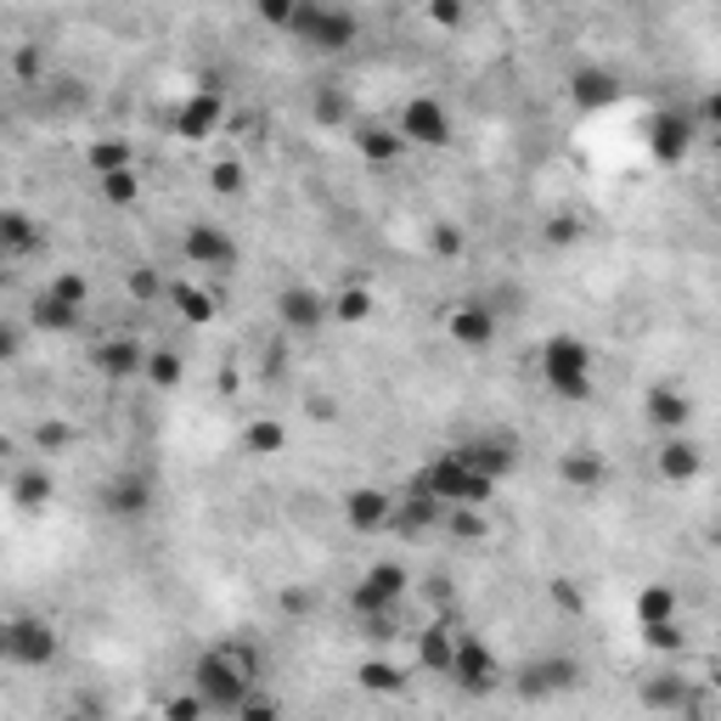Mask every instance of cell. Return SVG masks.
I'll return each mask as SVG.
<instances>
[{"instance_id":"44dd1931","label":"cell","mask_w":721,"mask_h":721,"mask_svg":"<svg viewBox=\"0 0 721 721\" xmlns=\"http://www.w3.org/2000/svg\"><path fill=\"white\" fill-rule=\"evenodd\" d=\"M654 468H659L665 485H688V479H699L704 457H699V446H693V440L665 435V440H659V451H654Z\"/></svg>"},{"instance_id":"1f68e13d","label":"cell","mask_w":721,"mask_h":721,"mask_svg":"<svg viewBox=\"0 0 721 721\" xmlns=\"http://www.w3.org/2000/svg\"><path fill=\"white\" fill-rule=\"evenodd\" d=\"M40 226L23 215V209H0V243H7V254H29V249H40Z\"/></svg>"},{"instance_id":"f5cc1de1","label":"cell","mask_w":721,"mask_h":721,"mask_svg":"<svg viewBox=\"0 0 721 721\" xmlns=\"http://www.w3.org/2000/svg\"><path fill=\"white\" fill-rule=\"evenodd\" d=\"M12 74H23V79L40 74V45H18V52H12Z\"/></svg>"},{"instance_id":"f907efd6","label":"cell","mask_w":721,"mask_h":721,"mask_svg":"<svg viewBox=\"0 0 721 721\" xmlns=\"http://www.w3.org/2000/svg\"><path fill=\"white\" fill-rule=\"evenodd\" d=\"M237 721H282V704L276 699H249L243 710H237Z\"/></svg>"},{"instance_id":"74e56055","label":"cell","mask_w":721,"mask_h":721,"mask_svg":"<svg viewBox=\"0 0 721 721\" xmlns=\"http://www.w3.org/2000/svg\"><path fill=\"white\" fill-rule=\"evenodd\" d=\"M446 531H451L457 542H485V531H491L485 507H451V513H446Z\"/></svg>"},{"instance_id":"11a10c76","label":"cell","mask_w":721,"mask_h":721,"mask_svg":"<svg viewBox=\"0 0 721 721\" xmlns=\"http://www.w3.org/2000/svg\"><path fill=\"white\" fill-rule=\"evenodd\" d=\"M282 609H287V614H310V609H316V598H310V592H299V587H287V592H282Z\"/></svg>"},{"instance_id":"d4e9b609","label":"cell","mask_w":721,"mask_h":721,"mask_svg":"<svg viewBox=\"0 0 721 721\" xmlns=\"http://www.w3.org/2000/svg\"><path fill=\"white\" fill-rule=\"evenodd\" d=\"M637 614V626H659V620H682V603H677V587H665V581H648L632 603Z\"/></svg>"},{"instance_id":"3957f363","label":"cell","mask_w":721,"mask_h":721,"mask_svg":"<svg viewBox=\"0 0 721 721\" xmlns=\"http://www.w3.org/2000/svg\"><path fill=\"white\" fill-rule=\"evenodd\" d=\"M287 34L305 40L310 52H321V57H339V52H350V45L361 40V18L345 12V7H299V18H294Z\"/></svg>"},{"instance_id":"83f0119b","label":"cell","mask_w":721,"mask_h":721,"mask_svg":"<svg viewBox=\"0 0 721 721\" xmlns=\"http://www.w3.org/2000/svg\"><path fill=\"white\" fill-rule=\"evenodd\" d=\"M356 688H361V693H383V699L406 693V670L390 665V659H361V665H356Z\"/></svg>"},{"instance_id":"30bf717a","label":"cell","mask_w":721,"mask_h":721,"mask_svg":"<svg viewBox=\"0 0 721 721\" xmlns=\"http://www.w3.org/2000/svg\"><path fill=\"white\" fill-rule=\"evenodd\" d=\"M181 254H186V265H204V271H231V265H237L231 231H226V226H209V220H192V226H186Z\"/></svg>"},{"instance_id":"c3c4849f","label":"cell","mask_w":721,"mask_h":721,"mask_svg":"<svg viewBox=\"0 0 721 721\" xmlns=\"http://www.w3.org/2000/svg\"><path fill=\"white\" fill-rule=\"evenodd\" d=\"M260 23L265 29H294V18H299V7H287V0H260Z\"/></svg>"},{"instance_id":"d6986e66","label":"cell","mask_w":721,"mask_h":721,"mask_svg":"<svg viewBox=\"0 0 721 721\" xmlns=\"http://www.w3.org/2000/svg\"><path fill=\"white\" fill-rule=\"evenodd\" d=\"M102 502H108V513H119V518H141V513L153 507V479H148V473H135V468H124V473L108 479Z\"/></svg>"},{"instance_id":"8fae6325","label":"cell","mask_w":721,"mask_h":721,"mask_svg":"<svg viewBox=\"0 0 721 721\" xmlns=\"http://www.w3.org/2000/svg\"><path fill=\"white\" fill-rule=\"evenodd\" d=\"M446 332H451V345H462V350H485V345H496L502 316L485 299H462L457 310H446Z\"/></svg>"},{"instance_id":"f6af8a7d","label":"cell","mask_w":721,"mask_h":721,"mask_svg":"<svg viewBox=\"0 0 721 721\" xmlns=\"http://www.w3.org/2000/svg\"><path fill=\"white\" fill-rule=\"evenodd\" d=\"M204 715H209L204 693H175V699H164V721H204Z\"/></svg>"},{"instance_id":"9f6ffc18","label":"cell","mask_w":721,"mask_h":721,"mask_svg":"<svg viewBox=\"0 0 721 721\" xmlns=\"http://www.w3.org/2000/svg\"><path fill=\"white\" fill-rule=\"evenodd\" d=\"M18 345H23V332H18V327L0 332V361H12V356H18Z\"/></svg>"},{"instance_id":"e575fe53","label":"cell","mask_w":721,"mask_h":721,"mask_svg":"<svg viewBox=\"0 0 721 721\" xmlns=\"http://www.w3.org/2000/svg\"><path fill=\"white\" fill-rule=\"evenodd\" d=\"M310 119H316V124H345V119H350V96H345L339 85H321V90L310 96Z\"/></svg>"},{"instance_id":"d590c367","label":"cell","mask_w":721,"mask_h":721,"mask_svg":"<svg viewBox=\"0 0 721 721\" xmlns=\"http://www.w3.org/2000/svg\"><path fill=\"white\" fill-rule=\"evenodd\" d=\"M96 186H102V198H108L113 209H130V204L141 198V170H119V175H102Z\"/></svg>"},{"instance_id":"4fadbf2b","label":"cell","mask_w":721,"mask_h":721,"mask_svg":"<svg viewBox=\"0 0 721 721\" xmlns=\"http://www.w3.org/2000/svg\"><path fill=\"white\" fill-rule=\"evenodd\" d=\"M220 124H226V96L209 90V85L192 90L186 102L175 108V135H181V141H209Z\"/></svg>"},{"instance_id":"bcb514c9","label":"cell","mask_w":721,"mask_h":721,"mask_svg":"<svg viewBox=\"0 0 721 721\" xmlns=\"http://www.w3.org/2000/svg\"><path fill=\"white\" fill-rule=\"evenodd\" d=\"M124 287H130V299H159V271L153 265H130V276H124Z\"/></svg>"},{"instance_id":"7dc6e473","label":"cell","mask_w":721,"mask_h":721,"mask_svg":"<svg viewBox=\"0 0 721 721\" xmlns=\"http://www.w3.org/2000/svg\"><path fill=\"white\" fill-rule=\"evenodd\" d=\"M547 592H553V603H558L564 614H587V592H581V587H575V581H569V575H558V581H553Z\"/></svg>"},{"instance_id":"f546056e","label":"cell","mask_w":721,"mask_h":721,"mask_svg":"<svg viewBox=\"0 0 721 721\" xmlns=\"http://www.w3.org/2000/svg\"><path fill=\"white\" fill-rule=\"evenodd\" d=\"M170 299H175V310H181L192 327H209V321H215V294H209V287H198V282H175Z\"/></svg>"},{"instance_id":"4dcf8cb0","label":"cell","mask_w":721,"mask_h":721,"mask_svg":"<svg viewBox=\"0 0 721 721\" xmlns=\"http://www.w3.org/2000/svg\"><path fill=\"white\" fill-rule=\"evenodd\" d=\"M85 164H90V175H96V181H102V175L135 170V148H130V141H90Z\"/></svg>"},{"instance_id":"f35d334b","label":"cell","mask_w":721,"mask_h":721,"mask_svg":"<svg viewBox=\"0 0 721 721\" xmlns=\"http://www.w3.org/2000/svg\"><path fill=\"white\" fill-rule=\"evenodd\" d=\"M643 643L654 654H682L688 648V632H682V620H659V626H643Z\"/></svg>"},{"instance_id":"60d3db41","label":"cell","mask_w":721,"mask_h":721,"mask_svg":"<svg viewBox=\"0 0 721 721\" xmlns=\"http://www.w3.org/2000/svg\"><path fill=\"white\" fill-rule=\"evenodd\" d=\"M428 249H435L440 260H462L468 254V237H462V226L440 220V226H428Z\"/></svg>"},{"instance_id":"836d02e7","label":"cell","mask_w":721,"mask_h":721,"mask_svg":"<svg viewBox=\"0 0 721 721\" xmlns=\"http://www.w3.org/2000/svg\"><path fill=\"white\" fill-rule=\"evenodd\" d=\"M287 446V428L276 423V417H254L249 428H243V451L249 457H276Z\"/></svg>"},{"instance_id":"816d5d0a","label":"cell","mask_w":721,"mask_h":721,"mask_svg":"<svg viewBox=\"0 0 721 721\" xmlns=\"http://www.w3.org/2000/svg\"><path fill=\"white\" fill-rule=\"evenodd\" d=\"M428 18H435L440 29H462L468 7H457V0H435V7H428Z\"/></svg>"},{"instance_id":"ffe728a7","label":"cell","mask_w":721,"mask_h":721,"mask_svg":"<svg viewBox=\"0 0 721 721\" xmlns=\"http://www.w3.org/2000/svg\"><path fill=\"white\" fill-rule=\"evenodd\" d=\"M643 412L654 428H665V435H682L688 417H693V401L677 390V383H654V390L643 395Z\"/></svg>"},{"instance_id":"681fc988","label":"cell","mask_w":721,"mask_h":721,"mask_svg":"<svg viewBox=\"0 0 721 721\" xmlns=\"http://www.w3.org/2000/svg\"><path fill=\"white\" fill-rule=\"evenodd\" d=\"M710 135H721V90H704V102H699V113H693Z\"/></svg>"},{"instance_id":"7a4b0ae2","label":"cell","mask_w":721,"mask_h":721,"mask_svg":"<svg viewBox=\"0 0 721 721\" xmlns=\"http://www.w3.org/2000/svg\"><path fill=\"white\" fill-rule=\"evenodd\" d=\"M536 367L547 378V390L569 406L592 401V345L575 339V332H553V339L536 350Z\"/></svg>"},{"instance_id":"e0dca14e","label":"cell","mask_w":721,"mask_h":721,"mask_svg":"<svg viewBox=\"0 0 721 721\" xmlns=\"http://www.w3.org/2000/svg\"><path fill=\"white\" fill-rule=\"evenodd\" d=\"M451 507L446 502H435V496H428L423 485H412V491H401L395 496V513H390V531H401V536H423L428 531V524H440Z\"/></svg>"},{"instance_id":"8992f818","label":"cell","mask_w":721,"mask_h":721,"mask_svg":"<svg viewBox=\"0 0 721 721\" xmlns=\"http://www.w3.org/2000/svg\"><path fill=\"white\" fill-rule=\"evenodd\" d=\"M406 587H412V575H406V564H395V558H383V564H372L361 581L350 587V609L361 614V620H372V614H390L401 598H406Z\"/></svg>"},{"instance_id":"52a82bcc","label":"cell","mask_w":721,"mask_h":721,"mask_svg":"<svg viewBox=\"0 0 721 721\" xmlns=\"http://www.w3.org/2000/svg\"><path fill=\"white\" fill-rule=\"evenodd\" d=\"M451 682H457L462 693H473V699H485V693H496V688L507 682V670H502V659H496L491 643H479V637L462 632L457 659H451Z\"/></svg>"},{"instance_id":"ab89813d","label":"cell","mask_w":721,"mask_h":721,"mask_svg":"<svg viewBox=\"0 0 721 721\" xmlns=\"http://www.w3.org/2000/svg\"><path fill=\"white\" fill-rule=\"evenodd\" d=\"M581 237H587V226L575 220V215H553V220L542 226V243H547V249H575Z\"/></svg>"},{"instance_id":"ba28073f","label":"cell","mask_w":721,"mask_h":721,"mask_svg":"<svg viewBox=\"0 0 721 721\" xmlns=\"http://www.w3.org/2000/svg\"><path fill=\"white\" fill-rule=\"evenodd\" d=\"M395 130L406 135V148H451V108L440 96H412L395 119Z\"/></svg>"},{"instance_id":"680465c9","label":"cell","mask_w":721,"mask_h":721,"mask_svg":"<svg viewBox=\"0 0 721 721\" xmlns=\"http://www.w3.org/2000/svg\"><path fill=\"white\" fill-rule=\"evenodd\" d=\"M715 721H721V710H715Z\"/></svg>"},{"instance_id":"6da1fadb","label":"cell","mask_w":721,"mask_h":721,"mask_svg":"<svg viewBox=\"0 0 721 721\" xmlns=\"http://www.w3.org/2000/svg\"><path fill=\"white\" fill-rule=\"evenodd\" d=\"M254 682H260V654L254 643L231 637V643H215L198 654V665H192V693H204L209 710H243L254 699Z\"/></svg>"},{"instance_id":"ac0fdd59","label":"cell","mask_w":721,"mask_h":721,"mask_svg":"<svg viewBox=\"0 0 721 721\" xmlns=\"http://www.w3.org/2000/svg\"><path fill=\"white\" fill-rule=\"evenodd\" d=\"M390 513H395V496L378 491V485H356V491L345 496V518H350V531H361V536L390 531Z\"/></svg>"},{"instance_id":"7402d4cb","label":"cell","mask_w":721,"mask_h":721,"mask_svg":"<svg viewBox=\"0 0 721 721\" xmlns=\"http://www.w3.org/2000/svg\"><path fill=\"white\" fill-rule=\"evenodd\" d=\"M614 96H620V79H614L609 68H575V74H569V102L581 108V113L609 108Z\"/></svg>"},{"instance_id":"5bb4252c","label":"cell","mask_w":721,"mask_h":721,"mask_svg":"<svg viewBox=\"0 0 721 721\" xmlns=\"http://www.w3.org/2000/svg\"><path fill=\"white\" fill-rule=\"evenodd\" d=\"M148 345L130 339V332H119V339H102L90 350V367L102 372V378H148Z\"/></svg>"},{"instance_id":"8d00e7d4","label":"cell","mask_w":721,"mask_h":721,"mask_svg":"<svg viewBox=\"0 0 721 721\" xmlns=\"http://www.w3.org/2000/svg\"><path fill=\"white\" fill-rule=\"evenodd\" d=\"M45 294H57V299L90 310V276H85V271H57L52 282H45Z\"/></svg>"},{"instance_id":"7bdbcfd3","label":"cell","mask_w":721,"mask_h":721,"mask_svg":"<svg viewBox=\"0 0 721 721\" xmlns=\"http://www.w3.org/2000/svg\"><path fill=\"white\" fill-rule=\"evenodd\" d=\"M34 446L40 451H68L74 446V428L63 417H45V423H34Z\"/></svg>"},{"instance_id":"4316f807","label":"cell","mask_w":721,"mask_h":721,"mask_svg":"<svg viewBox=\"0 0 721 721\" xmlns=\"http://www.w3.org/2000/svg\"><path fill=\"white\" fill-rule=\"evenodd\" d=\"M29 321H34L40 332H74V327L85 321V310H79V305H68V299H57V294H34Z\"/></svg>"},{"instance_id":"2e32d148","label":"cell","mask_w":721,"mask_h":721,"mask_svg":"<svg viewBox=\"0 0 721 721\" xmlns=\"http://www.w3.org/2000/svg\"><path fill=\"white\" fill-rule=\"evenodd\" d=\"M457 451L468 457V468H473V473L496 479V485H502V479L513 473V462H518V451H513V440H507V435H473V440H462Z\"/></svg>"},{"instance_id":"603a6c76","label":"cell","mask_w":721,"mask_h":721,"mask_svg":"<svg viewBox=\"0 0 721 721\" xmlns=\"http://www.w3.org/2000/svg\"><path fill=\"white\" fill-rule=\"evenodd\" d=\"M558 479L569 491H581V496H592L603 479H609V462L598 457V451H587V446H575V451H564L558 457Z\"/></svg>"},{"instance_id":"9c48e42d","label":"cell","mask_w":721,"mask_h":721,"mask_svg":"<svg viewBox=\"0 0 721 721\" xmlns=\"http://www.w3.org/2000/svg\"><path fill=\"white\" fill-rule=\"evenodd\" d=\"M693 141H699V119L682 113V108H659V113L648 119V153H654L659 164H682V159L693 153Z\"/></svg>"},{"instance_id":"6f0895ef","label":"cell","mask_w":721,"mask_h":721,"mask_svg":"<svg viewBox=\"0 0 721 721\" xmlns=\"http://www.w3.org/2000/svg\"><path fill=\"white\" fill-rule=\"evenodd\" d=\"M310 412H316V417H321V423H332V417H339V406H332V401H327V395H321V401H310Z\"/></svg>"},{"instance_id":"484cf974","label":"cell","mask_w":721,"mask_h":721,"mask_svg":"<svg viewBox=\"0 0 721 721\" xmlns=\"http://www.w3.org/2000/svg\"><path fill=\"white\" fill-rule=\"evenodd\" d=\"M637 699L648 704V710H659V715H677V710H688V682L682 677H670V670H665V677H643V688H637Z\"/></svg>"},{"instance_id":"cb8c5ba5","label":"cell","mask_w":721,"mask_h":721,"mask_svg":"<svg viewBox=\"0 0 721 721\" xmlns=\"http://www.w3.org/2000/svg\"><path fill=\"white\" fill-rule=\"evenodd\" d=\"M356 153L367 164H395L406 153V135L395 124H356Z\"/></svg>"},{"instance_id":"d6a6232c","label":"cell","mask_w":721,"mask_h":721,"mask_svg":"<svg viewBox=\"0 0 721 721\" xmlns=\"http://www.w3.org/2000/svg\"><path fill=\"white\" fill-rule=\"evenodd\" d=\"M12 496H18V507H45V502L57 496V479L45 473V468H23L12 479Z\"/></svg>"},{"instance_id":"9a60e30c","label":"cell","mask_w":721,"mask_h":721,"mask_svg":"<svg viewBox=\"0 0 721 721\" xmlns=\"http://www.w3.org/2000/svg\"><path fill=\"white\" fill-rule=\"evenodd\" d=\"M457 643H462V632H457V620H428V626L417 632V665L423 670H435V677H451V659H457Z\"/></svg>"},{"instance_id":"b9f144b4","label":"cell","mask_w":721,"mask_h":721,"mask_svg":"<svg viewBox=\"0 0 721 721\" xmlns=\"http://www.w3.org/2000/svg\"><path fill=\"white\" fill-rule=\"evenodd\" d=\"M181 356L175 350H153L148 356V383H153V390H175V383H181Z\"/></svg>"},{"instance_id":"ee69618b","label":"cell","mask_w":721,"mask_h":721,"mask_svg":"<svg viewBox=\"0 0 721 721\" xmlns=\"http://www.w3.org/2000/svg\"><path fill=\"white\" fill-rule=\"evenodd\" d=\"M209 186L220 192V198H237V192L249 186V175H243V164H237V159H220V164L209 170Z\"/></svg>"},{"instance_id":"db71d44e","label":"cell","mask_w":721,"mask_h":721,"mask_svg":"<svg viewBox=\"0 0 721 721\" xmlns=\"http://www.w3.org/2000/svg\"><path fill=\"white\" fill-rule=\"evenodd\" d=\"M361 626H367L372 643H390V637H395V620H390V614H372V620H361Z\"/></svg>"},{"instance_id":"5b68a950","label":"cell","mask_w":721,"mask_h":721,"mask_svg":"<svg viewBox=\"0 0 721 721\" xmlns=\"http://www.w3.org/2000/svg\"><path fill=\"white\" fill-rule=\"evenodd\" d=\"M0 643H7V659H12V665H29V670L52 665L57 648H63L57 626H52V620H40V614H12L7 632H0Z\"/></svg>"},{"instance_id":"f1b7e54d","label":"cell","mask_w":721,"mask_h":721,"mask_svg":"<svg viewBox=\"0 0 721 721\" xmlns=\"http://www.w3.org/2000/svg\"><path fill=\"white\" fill-rule=\"evenodd\" d=\"M372 310H378V299H372V287H367V282H345L339 294H332V321H345V327L372 321Z\"/></svg>"},{"instance_id":"277c9868","label":"cell","mask_w":721,"mask_h":721,"mask_svg":"<svg viewBox=\"0 0 721 721\" xmlns=\"http://www.w3.org/2000/svg\"><path fill=\"white\" fill-rule=\"evenodd\" d=\"M575 682H581V659H575V654H542V659H524V665L513 670V693L531 699V704L558 699V693H569Z\"/></svg>"},{"instance_id":"7c38bea8","label":"cell","mask_w":721,"mask_h":721,"mask_svg":"<svg viewBox=\"0 0 721 721\" xmlns=\"http://www.w3.org/2000/svg\"><path fill=\"white\" fill-rule=\"evenodd\" d=\"M276 316L294 332H316L321 321H332V299L321 294V287H310V282H287L276 294Z\"/></svg>"}]
</instances>
